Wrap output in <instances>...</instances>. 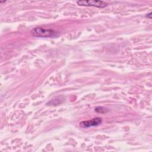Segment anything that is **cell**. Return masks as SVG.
Wrapping results in <instances>:
<instances>
[{"mask_svg": "<svg viewBox=\"0 0 152 152\" xmlns=\"http://www.w3.org/2000/svg\"><path fill=\"white\" fill-rule=\"evenodd\" d=\"M102 120L100 118H93L91 120L84 121L80 123V125L83 128H89L92 126H96L102 124Z\"/></svg>", "mask_w": 152, "mask_h": 152, "instance_id": "cell-3", "label": "cell"}, {"mask_svg": "<svg viewBox=\"0 0 152 152\" xmlns=\"http://www.w3.org/2000/svg\"><path fill=\"white\" fill-rule=\"evenodd\" d=\"M95 110L98 113H104L106 112L105 111V109L103 108V107H97L95 109Z\"/></svg>", "mask_w": 152, "mask_h": 152, "instance_id": "cell-4", "label": "cell"}, {"mask_svg": "<svg viewBox=\"0 0 152 152\" xmlns=\"http://www.w3.org/2000/svg\"><path fill=\"white\" fill-rule=\"evenodd\" d=\"M31 36L36 37H51L56 34V32L50 29H46L41 27H35L30 31Z\"/></svg>", "mask_w": 152, "mask_h": 152, "instance_id": "cell-1", "label": "cell"}, {"mask_svg": "<svg viewBox=\"0 0 152 152\" xmlns=\"http://www.w3.org/2000/svg\"><path fill=\"white\" fill-rule=\"evenodd\" d=\"M146 17L150 19L151 18V12H149L148 14H147V15H146Z\"/></svg>", "mask_w": 152, "mask_h": 152, "instance_id": "cell-5", "label": "cell"}, {"mask_svg": "<svg viewBox=\"0 0 152 152\" xmlns=\"http://www.w3.org/2000/svg\"><path fill=\"white\" fill-rule=\"evenodd\" d=\"M78 5L81 6H92L97 8H104L107 6V4L102 1L96 0H86V1H78L77 2Z\"/></svg>", "mask_w": 152, "mask_h": 152, "instance_id": "cell-2", "label": "cell"}]
</instances>
